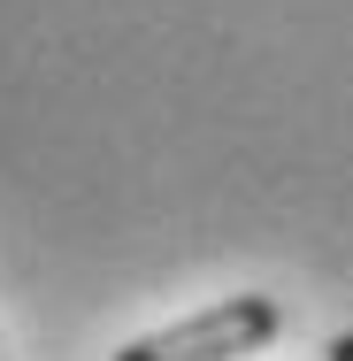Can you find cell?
Returning a JSON list of instances; mask_svg holds the SVG:
<instances>
[{"instance_id": "7a4b0ae2", "label": "cell", "mask_w": 353, "mask_h": 361, "mask_svg": "<svg viewBox=\"0 0 353 361\" xmlns=\"http://www.w3.org/2000/svg\"><path fill=\"white\" fill-rule=\"evenodd\" d=\"M323 361H353V331H338V338L323 346Z\"/></svg>"}, {"instance_id": "6da1fadb", "label": "cell", "mask_w": 353, "mask_h": 361, "mask_svg": "<svg viewBox=\"0 0 353 361\" xmlns=\"http://www.w3.org/2000/svg\"><path fill=\"white\" fill-rule=\"evenodd\" d=\"M277 331H284V315L269 292H230V300H208L200 315L169 323V331H146L131 346H116V361H246Z\"/></svg>"}]
</instances>
